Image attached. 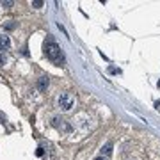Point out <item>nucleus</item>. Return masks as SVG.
I'll use <instances>...</instances> for the list:
<instances>
[{"instance_id":"nucleus-1","label":"nucleus","mask_w":160,"mask_h":160,"mask_svg":"<svg viewBox=\"0 0 160 160\" xmlns=\"http://www.w3.org/2000/svg\"><path fill=\"white\" fill-rule=\"evenodd\" d=\"M45 50V55H46V59L48 61H52L54 64H57V66H62V54H61V48H59V45L54 41V39H48L46 43H45L43 46Z\"/></svg>"},{"instance_id":"nucleus-2","label":"nucleus","mask_w":160,"mask_h":160,"mask_svg":"<svg viewBox=\"0 0 160 160\" xmlns=\"http://www.w3.org/2000/svg\"><path fill=\"white\" fill-rule=\"evenodd\" d=\"M57 107H59L62 112L73 111V107H75V96H73V94H69V92H61V94L57 96Z\"/></svg>"},{"instance_id":"nucleus-3","label":"nucleus","mask_w":160,"mask_h":160,"mask_svg":"<svg viewBox=\"0 0 160 160\" xmlns=\"http://www.w3.org/2000/svg\"><path fill=\"white\" fill-rule=\"evenodd\" d=\"M52 125H54L57 130H61V132H66V134H68V132H71V125H69L64 117L55 116L54 119H52Z\"/></svg>"},{"instance_id":"nucleus-4","label":"nucleus","mask_w":160,"mask_h":160,"mask_svg":"<svg viewBox=\"0 0 160 160\" xmlns=\"http://www.w3.org/2000/svg\"><path fill=\"white\" fill-rule=\"evenodd\" d=\"M9 46H11V39H9V36L2 34V36H0V50H9Z\"/></svg>"},{"instance_id":"nucleus-5","label":"nucleus","mask_w":160,"mask_h":160,"mask_svg":"<svg viewBox=\"0 0 160 160\" xmlns=\"http://www.w3.org/2000/svg\"><path fill=\"white\" fill-rule=\"evenodd\" d=\"M48 84H50V78H48V77H41V78L37 80V89H39V91H46Z\"/></svg>"},{"instance_id":"nucleus-6","label":"nucleus","mask_w":160,"mask_h":160,"mask_svg":"<svg viewBox=\"0 0 160 160\" xmlns=\"http://www.w3.org/2000/svg\"><path fill=\"white\" fill-rule=\"evenodd\" d=\"M112 148H114V146H112V142H107L103 148H101V157H103V155H105V158H107V157H111V155H112Z\"/></svg>"},{"instance_id":"nucleus-7","label":"nucleus","mask_w":160,"mask_h":160,"mask_svg":"<svg viewBox=\"0 0 160 160\" xmlns=\"http://www.w3.org/2000/svg\"><path fill=\"white\" fill-rule=\"evenodd\" d=\"M32 6L36 7V9H39V7L43 6V0H34V2H32Z\"/></svg>"},{"instance_id":"nucleus-8","label":"nucleus","mask_w":160,"mask_h":160,"mask_svg":"<svg viewBox=\"0 0 160 160\" xmlns=\"http://www.w3.org/2000/svg\"><path fill=\"white\" fill-rule=\"evenodd\" d=\"M109 71H111L112 75H119V73H121V69H117V68H112V66L109 68Z\"/></svg>"},{"instance_id":"nucleus-9","label":"nucleus","mask_w":160,"mask_h":160,"mask_svg":"<svg viewBox=\"0 0 160 160\" xmlns=\"http://www.w3.org/2000/svg\"><path fill=\"white\" fill-rule=\"evenodd\" d=\"M36 155H37V157H43V155H45V149H43V148H37V149H36Z\"/></svg>"},{"instance_id":"nucleus-10","label":"nucleus","mask_w":160,"mask_h":160,"mask_svg":"<svg viewBox=\"0 0 160 160\" xmlns=\"http://www.w3.org/2000/svg\"><path fill=\"white\" fill-rule=\"evenodd\" d=\"M2 64H6V57H4V54H0V66Z\"/></svg>"},{"instance_id":"nucleus-11","label":"nucleus","mask_w":160,"mask_h":160,"mask_svg":"<svg viewBox=\"0 0 160 160\" xmlns=\"http://www.w3.org/2000/svg\"><path fill=\"white\" fill-rule=\"evenodd\" d=\"M2 6H6V7H9V6H12V2H11V0H7V2H2Z\"/></svg>"},{"instance_id":"nucleus-12","label":"nucleus","mask_w":160,"mask_h":160,"mask_svg":"<svg viewBox=\"0 0 160 160\" xmlns=\"http://www.w3.org/2000/svg\"><path fill=\"white\" fill-rule=\"evenodd\" d=\"M94 160H107L105 157H98V158H94Z\"/></svg>"},{"instance_id":"nucleus-13","label":"nucleus","mask_w":160,"mask_h":160,"mask_svg":"<svg viewBox=\"0 0 160 160\" xmlns=\"http://www.w3.org/2000/svg\"><path fill=\"white\" fill-rule=\"evenodd\" d=\"M158 87H160V80H158Z\"/></svg>"}]
</instances>
